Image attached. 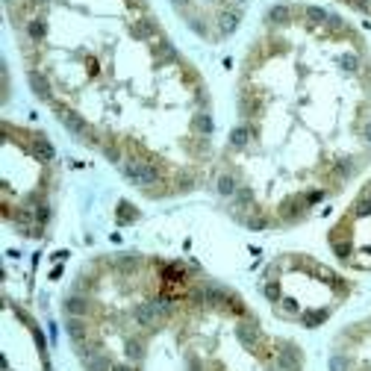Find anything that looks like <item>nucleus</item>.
<instances>
[{
  "label": "nucleus",
  "mask_w": 371,
  "mask_h": 371,
  "mask_svg": "<svg viewBox=\"0 0 371 371\" xmlns=\"http://www.w3.org/2000/svg\"><path fill=\"white\" fill-rule=\"evenodd\" d=\"M121 174L133 186L145 188L148 194H154V183H159V171L154 168V162H139V159H124Z\"/></svg>",
  "instance_id": "1"
},
{
  "label": "nucleus",
  "mask_w": 371,
  "mask_h": 371,
  "mask_svg": "<svg viewBox=\"0 0 371 371\" xmlns=\"http://www.w3.org/2000/svg\"><path fill=\"white\" fill-rule=\"evenodd\" d=\"M159 30V24H156V18H139V21H130V38H136V41H148L154 32Z\"/></svg>",
  "instance_id": "2"
},
{
  "label": "nucleus",
  "mask_w": 371,
  "mask_h": 371,
  "mask_svg": "<svg viewBox=\"0 0 371 371\" xmlns=\"http://www.w3.org/2000/svg\"><path fill=\"white\" fill-rule=\"evenodd\" d=\"M59 121L65 124V130L71 133V136H86L89 133V124L83 121V115H77V112H71V109H59Z\"/></svg>",
  "instance_id": "3"
},
{
  "label": "nucleus",
  "mask_w": 371,
  "mask_h": 371,
  "mask_svg": "<svg viewBox=\"0 0 371 371\" xmlns=\"http://www.w3.org/2000/svg\"><path fill=\"white\" fill-rule=\"evenodd\" d=\"M174 59H177L174 44H171L165 35H159V41L154 44V62H156V65H165V62H174Z\"/></svg>",
  "instance_id": "4"
},
{
  "label": "nucleus",
  "mask_w": 371,
  "mask_h": 371,
  "mask_svg": "<svg viewBox=\"0 0 371 371\" xmlns=\"http://www.w3.org/2000/svg\"><path fill=\"white\" fill-rule=\"evenodd\" d=\"M215 188H218V194L233 197V194L239 191V180H236V174H233V171H221L218 180H215Z\"/></svg>",
  "instance_id": "5"
},
{
  "label": "nucleus",
  "mask_w": 371,
  "mask_h": 371,
  "mask_svg": "<svg viewBox=\"0 0 371 371\" xmlns=\"http://www.w3.org/2000/svg\"><path fill=\"white\" fill-rule=\"evenodd\" d=\"M239 18H242V12H236V9H224V12L218 15V32H221V35H230V32L239 27Z\"/></svg>",
  "instance_id": "6"
},
{
  "label": "nucleus",
  "mask_w": 371,
  "mask_h": 371,
  "mask_svg": "<svg viewBox=\"0 0 371 371\" xmlns=\"http://www.w3.org/2000/svg\"><path fill=\"white\" fill-rule=\"evenodd\" d=\"M265 21H268V24H277V27H286V24L292 21V9L283 6V3H277V6H271V9L265 12Z\"/></svg>",
  "instance_id": "7"
},
{
  "label": "nucleus",
  "mask_w": 371,
  "mask_h": 371,
  "mask_svg": "<svg viewBox=\"0 0 371 371\" xmlns=\"http://www.w3.org/2000/svg\"><path fill=\"white\" fill-rule=\"evenodd\" d=\"M24 30H27V38H30V41H41V38L47 35V24H44L41 18H35V15H32V18H27V21H24Z\"/></svg>",
  "instance_id": "8"
},
{
  "label": "nucleus",
  "mask_w": 371,
  "mask_h": 371,
  "mask_svg": "<svg viewBox=\"0 0 371 371\" xmlns=\"http://www.w3.org/2000/svg\"><path fill=\"white\" fill-rule=\"evenodd\" d=\"M30 86L41 100H50V83H47V77L41 71H30Z\"/></svg>",
  "instance_id": "9"
},
{
  "label": "nucleus",
  "mask_w": 371,
  "mask_h": 371,
  "mask_svg": "<svg viewBox=\"0 0 371 371\" xmlns=\"http://www.w3.org/2000/svg\"><path fill=\"white\" fill-rule=\"evenodd\" d=\"M32 154L38 156L41 162H53V159H56V151H53V145H50L47 139H41V136H38V139L32 142Z\"/></svg>",
  "instance_id": "10"
},
{
  "label": "nucleus",
  "mask_w": 371,
  "mask_h": 371,
  "mask_svg": "<svg viewBox=\"0 0 371 371\" xmlns=\"http://www.w3.org/2000/svg\"><path fill=\"white\" fill-rule=\"evenodd\" d=\"M339 65L348 71V74H357L360 68H363V62H360V53H354V50H345L339 56Z\"/></svg>",
  "instance_id": "11"
},
{
  "label": "nucleus",
  "mask_w": 371,
  "mask_h": 371,
  "mask_svg": "<svg viewBox=\"0 0 371 371\" xmlns=\"http://www.w3.org/2000/svg\"><path fill=\"white\" fill-rule=\"evenodd\" d=\"M247 139H250V127H245V124L230 133V145H233V148H245Z\"/></svg>",
  "instance_id": "12"
},
{
  "label": "nucleus",
  "mask_w": 371,
  "mask_h": 371,
  "mask_svg": "<svg viewBox=\"0 0 371 371\" xmlns=\"http://www.w3.org/2000/svg\"><path fill=\"white\" fill-rule=\"evenodd\" d=\"M83 312H86V298L71 295V298L65 301V315H83Z\"/></svg>",
  "instance_id": "13"
},
{
  "label": "nucleus",
  "mask_w": 371,
  "mask_h": 371,
  "mask_svg": "<svg viewBox=\"0 0 371 371\" xmlns=\"http://www.w3.org/2000/svg\"><path fill=\"white\" fill-rule=\"evenodd\" d=\"M174 183H177V191H191V188L197 186V180H194V174H191V171H180Z\"/></svg>",
  "instance_id": "14"
},
{
  "label": "nucleus",
  "mask_w": 371,
  "mask_h": 371,
  "mask_svg": "<svg viewBox=\"0 0 371 371\" xmlns=\"http://www.w3.org/2000/svg\"><path fill=\"white\" fill-rule=\"evenodd\" d=\"M100 151H103V156H106L109 162H115V165H121V162H124V159H121V148H118V145H103Z\"/></svg>",
  "instance_id": "15"
},
{
  "label": "nucleus",
  "mask_w": 371,
  "mask_h": 371,
  "mask_svg": "<svg viewBox=\"0 0 371 371\" xmlns=\"http://www.w3.org/2000/svg\"><path fill=\"white\" fill-rule=\"evenodd\" d=\"M194 127H197V130H200L203 136H209V133H212V118H209L206 112H200V115L194 118Z\"/></svg>",
  "instance_id": "16"
},
{
  "label": "nucleus",
  "mask_w": 371,
  "mask_h": 371,
  "mask_svg": "<svg viewBox=\"0 0 371 371\" xmlns=\"http://www.w3.org/2000/svg\"><path fill=\"white\" fill-rule=\"evenodd\" d=\"M304 12H307V18H312V21H318V24H321V21H327V15H330V12H324L321 6H307Z\"/></svg>",
  "instance_id": "17"
},
{
  "label": "nucleus",
  "mask_w": 371,
  "mask_h": 371,
  "mask_svg": "<svg viewBox=\"0 0 371 371\" xmlns=\"http://www.w3.org/2000/svg\"><path fill=\"white\" fill-rule=\"evenodd\" d=\"M327 27L330 30H339V27H345V21H342L339 15H327Z\"/></svg>",
  "instance_id": "18"
},
{
  "label": "nucleus",
  "mask_w": 371,
  "mask_h": 371,
  "mask_svg": "<svg viewBox=\"0 0 371 371\" xmlns=\"http://www.w3.org/2000/svg\"><path fill=\"white\" fill-rule=\"evenodd\" d=\"M188 27H191L194 32H200V35H206V27H203V24H200L197 18H191V21H188Z\"/></svg>",
  "instance_id": "19"
},
{
  "label": "nucleus",
  "mask_w": 371,
  "mask_h": 371,
  "mask_svg": "<svg viewBox=\"0 0 371 371\" xmlns=\"http://www.w3.org/2000/svg\"><path fill=\"white\" fill-rule=\"evenodd\" d=\"M224 3H230V9H236V12H242V9H245V3H247V0H224Z\"/></svg>",
  "instance_id": "20"
},
{
  "label": "nucleus",
  "mask_w": 371,
  "mask_h": 371,
  "mask_svg": "<svg viewBox=\"0 0 371 371\" xmlns=\"http://www.w3.org/2000/svg\"><path fill=\"white\" fill-rule=\"evenodd\" d=\"M363 136H366V142H371V121L363 124Z\"/></svg>",
  "instance_id": "21"
},
{
  "label": "nucleus",
  "mask_w": 371,
  "mask_h": 371,
  "mask_svg": "<svg viewBox=\"0 0 371 371\" xmlns=\"http://www.w3.org/2000/svg\"><path fill=\"white\" fill-rule=\"evenodd\" d=\"M133 3H136V6H139V9H145V6H148V3H145V0H133Z\"/></svg>",
  "instance_id": "22"
},
{
  "label": "nucleus",
  "mask_w": 371,
  "mask_h": 371,
  "mask_svg": "<svg viewBox=\"0 0 371 371\" xmlns=\"http://www.w3.org/2000/svg\"><path fill=\"white\" fill-rule=\"evenodd\" d=\"M6 3H15V0H6Z\"/></svg>",
  "instance_id": "23"
}]
</instances>
